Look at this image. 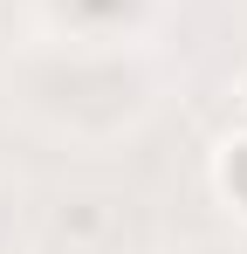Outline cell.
Returning a JSON list of instances; mask_svg holds the SVG:
<instances>
[{"label": "cell", "instance_id": "7a4b0ae2", "mask_svg": "<svg viewBox=\"0 0 247 254\" xmlns=\"http://www.w3.org/2000/svg\"><path fill=\"white\" fill-rule=\"evenodd\" d=\"M241 96H247V83H241Z\"/></svg>", "mask_w": 247, "mask_h": 254}, {"label": "cell", "instance_id": "6da1fadb", "mask_svg": "<svg viewBox=\"0 0 247 254\" xmlns=\"http://www.w3.org/2000/svg\"><path fill=\"white\" fill-rule=\"evenodd\" d=\"M220 192L234 199V213L247 220V130L220 144Z\"/></svg>", "mask_w": 247, "mask_h": 254}]
</instances>
